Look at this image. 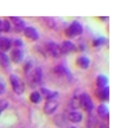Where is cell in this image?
<instances>
[{
  "mask_svg": "<svg viewBox=\"0 0 131 128\" xmlns=\"http://www.w3.org/2000/svg\"><path fill=\"white\" fill-rule=\"evenodd\" d=\"M46 47H47V51H49V54H50L51 57H54V58L60 57V47H58L57 43L49 42V43L46 45Z\"/></svg>",
  "mask_w": 131,
  "mask_h": 128,
  "instance_id": "obj_9",
  "label": "cell"
},
{
  "mask_svg": "<svg viewBox=\"0 0 131 128\" xmlns=\"http://www.w3.org/2000/svg\"><path fill=\"white\" fill-rule=\"evenodd\" d=\"M41 98H42V96L39 95V92H32L31 95H30V101L34 102V104L39 102V101H41Z\"/></svg>",
  "mask_w": 131,
  "mask_h": 128,
  "instance_id": "obj_19",
  "label": "cell"
},
{
  "mask_svg": "<svg viewBox=\"0 0 131 128\" xmlns=\"http://www.w3.org/2000/svg\"><path fill=\"white\" fill-rule=\"evenodd\" d=\"M80 104L81 107L84 108V109L86 112H92V109H93V102H92V98L86 95V93H82L81 97H80Z\"/></svg>",
  "mask_w": 131,
  "mask_h": 128,
  "instance_id": "obj_3",
  "label": "cell"
},
{
  "mask_svg": "<svg viewBox=\"0 0 131 128\" xmlns=\"http://www.w3.org/2000/svg\"><path fill=\"white\" fill-rule=\"evenodd\" d=\"M42 76H43V73H42V69L41 67H35L34 69V72H32V85H35V84H41L42 82Z\"/></svg>",
  "mask_w": 131,
  "mask_h": 128,
  "instance_id": "obj_10",
  "label": "cell"
},
{
  "mask_svg": "<svg viewBox=\"0 0 131 128\" xmlns=\"http://www.w3.org/2000/svg\"><path fill=\"white\" fill-rule=\"evenodd\" d=\"M68 119H69L72 123H80L82 120V115L77 111H72L69 115H68Z\"/></svg>",
  "mask_w": 131,
  "mask_h": 128,
  "instance_id": "obj_17",
  "label": "cell"
},
{
  "mask_svg": "<svg viewBox=\"0 0 131 128\" xmlns=\"http://www.w3.org/2000/svg\"><path fill=\"white\" fill-rule=\"evenodd\" d=\"M23 31H25V35L28 39H31V41H37V39L39 38V32L37 31L35 27H31V26L30 27H26Z\"/></svg>",
  "mask_w": 131,
  "mask_h": 128,
  "instance_id": "obj_7",
  "label": "cell"
},
{
  "mask_svg": "<svg viewBox=\"0 0 131 128\" xmlns=\"http://www.w3.org/2000/svg\"><path fill=\"white\" fill-rule=\"evenodd\" d=\"M56 73H58V74H61V76L70 77V74H69V70H68L66 67H64V66H57V67H56Z\"/></svg>",
  "mask_w": 131,
  "mask_h": 128,
  "instance_id": "obj_20",
  "label": "cell"
},
{
  "mask_svg": "<svg viewBox=\"0 0 131 128\" xmlns=\"http://www.w3.org/2000/svg\"><path fill=\"white\" fill-rule=\"evenodd\" d=\"M72 128H77V127H72Z\"/></svg>",
  "mask_w": 131,
  "mask_h": 128,
  "instance_id": "obj_27",
  "label": "cell"
},
{
  "mask_svg": "<svg viewBox=\"0 0 131 128\" xmlns=\"http://www.w3.org/2000/svg\"><path fill=\"white\" fill-rule=\"evenodd\" d=\"M92 124H96V119H95V117H92V115H91V116H89V120L86 121V127L91 128Z\"/></svg>",
  "mask_w": 131,
  "mask_h": 128,
  "instance_id": "obj_24",
  "label": "cell"
},
{
  "mask_svg": "<svg viewBox=\"0 0 131 128\" xmlns=\"http://www.w3.org/2000/svg\"><path fill=\"white\" fill-rule=\"evenodd\" d=\"M96 96H97L101 101H107L110 98V89H108V86L103 88V89H99L97 92H96Z\"/></svg>",
  "mask_w": 131,
  "mask_h": 128,
  "instance_id": "obj_14",
  "label": "cell"
},
{
  "mask_svg": "<svg viewBox=\"0 0 131 128\" xmlns=\"http://www.w3.org/2000/svg\"><path fill=\"white\" fill-rule=\"evenodd\" d=\"M82 31H84V28H82V24L80 22H72L69 24V27L66 28V37H76V35H80V34H82Z\"/></svg>",
  "mask_w": 131,
  "mask_h": 128,
  "instance_id": "obj_1",
  "label": "cell"
},
{
  "mask_svg": "<svg viewBox=\"0 0 131 128\" xmlns=\"http://www.w3.org/2000/svg\"><path fill=\"white\" fill-rule=\"evenodd\" d=\"M11 26H9V22H7V20H2L0 22V31H9L11 28H9Z\"/></svg>",
  "mask_w": 131,
  "mask_h": 128,
  "instance_id": "obj_22",
  "label": "cell"
},
{
  "mask_svg": "<svg viewBox=\"0 0 131 128\" xmlns=\"http://www.w3.org/2000/svg\"><path fill=\"white\" fill-rule=\"evenodd\" d=\"M4 89H6V85H4V82L3 81H0V95L4 92Z\"/></svg>",
  "mask_w": 131,
  "mask_h": 128,
  "instance_id": "obj_26",
  "label": "cell"
},
{
  "mask_svg": "<svg viewBox=\"0 0 131 128\" xmlns=\"http://www.w3.org/2000/svg\"><path fill=\"white\" fill-rule=\"evenodd\" d=\"M105 43H107V39L104 37H100V38L93 39V46H96V47H99L101 45H105Z\"/></svg>",
  "mask_w": 131,
  "mask_h": 128,
  "instance_id": "obj_21",
  "label": "cell"
},
{
  "mask_svg": "<svg viewBox=\"0 0 131 128\" xmlns=\"http://www.w3.org/2000/svg\"><path fill=\"white\" fill-rule=\"evenodd\" d=\"M31 66H32V62H31V61H28L26 65H25V70H26V72H27V70H30Z\"/></svg>",
  "mask_w": 131,
  "mask_h": 128,
  "instance_id": "obj_25",
  "label": "cell"
},
{
  "mask_svg": "<svg viewBox=\"0 0 131 128\" xmlns=\"http://www.w3.org/2000/svg\"><path fill=\"white\" fill-rule=\"evenodd\" d=\"M58 108V102L54 101V100H47L45 107H43V112L47 113V115H51V113H54L56 109Z\"/></svg>",
  "mask_w": 131,
  "mask_h": 128,
  "instance_id": "obj_6",
  "label": "cell"
},
{
  "mask_svg": "<svg viewBox=\"0 0 131 128\" xmlns=\"http://www.w3.org/2000/svg\"><path fill=\"white\" fill-rule=\"evenodd\" d=\"M9 81H11V86H12V89L16 95H22V93L25 92V84L22 82V80L16 74H12L9 77Z\"/></svg>",
  "mask_w": 131,
  "mask_h": 128,
  "instance_id": "obj_2",
  "label": "cell"
},
{
  "mask_svg": "<svg viewBox=\"0 0 131 128\" xmlns=\"http://www.w3.org/2000/svg\"><path fill=\"white\" fill-rule=\"evenodd\" d=\"M9 61L15 62V63H22L23 62V58H25V53H23L22 49H14V50L11 51V55L8 57Z\"/></svg>",
  "mask_w": 131,
  "mask_h": 128,
  "instance_id": "obj_4",
  "label": "cell"
},
{
  "mask_svg": "<svg viewBox=\"0 0 131 128\" xmlns=\"http://www.w3.org/2000/svg\"><path fill=\"white\" fill-rule=\"evenodd\" d=\"M58 47H60V54H69V53L76 51V46L69 41H65L61 46H58Z\"/></svg>",
  "mask_w": 131,
  "mask_h": 128,
  "instance_id": "obj_5",
  "label": "cell"
},
{
  "mask_svg": "<svg viewBox=\"0 0 131 128\" xmlns=\"http://www.w3.org/2000/svg\"><path fill=\"white\" fill-rule=\"evenodd\" d=\"M9 58L6 53H2L0 51V66H3V67H9Z\"/></svg>",
  "mask_w": 131,
  "mask_h": 128,
  "instance_id": "obj_18",
  "label": "cell"
},
{
  "mask_svg": "<svg viewBox=\"0 0 131 128\" xmlns=\"http://www.w3.org/2000/svg\"><path fill=\"white\" fill-rule=\"evenodd\" d=\"M96 84H97L99 89H103V88L108 86V77L104 74H100L97 78H96Z\"/></svg>",
  "mask_w": 131,
  "mask_h": 128,
  "instance_id": "obj_16",
  "label": "cell"
},
{
  "mask_svg": "<svg viewBox=\"0 0 131 128\" xmlns=\"http://www.w3.org/2000/svg\"><path fill=\"white\" fill-rule=\"evenodd\" d=\"M11 22L15 24V27H16V30L18 31H23L26 28V23L22 20L20 18H16V16H12L11 18Z\"/></svg>",
  "mask_w": 131,
  "mask_h": 128,
  "instance_id": "obj_15",
  "label": "cell"
},
{
  "mask_svg": "<svg viewBox=\"0 0 131 128\" xmlns=\"http://www.w3.org/2000/svg\"><path fill=\"white\" fill-rule=\"evenodd\" d=\"M8 101L7 100H0V113H2L4 109H7V108H8Z\"/></svg>",
  "mask_w": 131,
  "mask_h": 128,
  "instance_id": "obj_23",
  "label": "cell"
},
{
  "mask_svg": "<svg viewBox=\"0 0 131 128\" xmlns=\"http://www.w3.org/2000/svg\"><path fill=\"white\" fill-rule=\"evenodd\" d=\"M77 65H79L81 69H88L89 65H91V61H89V58L88 57H85V55H81L77 58Z\"/></svg>",
  "mask_w": 131,
  "mask_h": 128,
  "instance_id": "obj_13",
  "label": "cell"
},
{
  "mask_svg": "<svg viewBox=\"0 0 131 128\" xmlns=\"http://www.w3.org/2000/svg\"><path fill=\"white\" fill-rule=\"evenodd\" d=\"M12 47V39H9L7 37H2L0 38V51L4 53L9 50V49Z\"/></svg>",
  "mask_w": 131,
  "mask_h": 128,
  "instance_id": "obj_8",
  "label": "cell"
},
{
  "mask_svg": "<svg viewBox=\"0 0 131 128\" xmlns=\"http://www.w3.org/2000/svg\"><path fill=\"white\" fill-rule=\"evenodd\" d=\"M39 95H41V96H45L47 100H53V98H56V97L58 96V92H51V90H49V89H46V88H41Z\"/></svg>",
  "mask_w": 131,
  "mask_h": 128,
  "instance_id": "obj_12",
  "label": "cell"
},
{
  "mask_svg": "<svg viewBox=\"0 0 131 128\" xmlns=\"http://www.w3.org/2000/svg\"><path fill=\"white\" fill-rule=\"evenodd\" d=\"M97 115L101 117V119H108L110 116V109L105 104H100L97 108Z\"/></svg>",
  "mask_w": 131,
  "mask_h": 128,
  "instance_id": "obj_11",
  "label": "cell"
}]
</instances>
